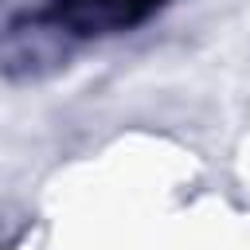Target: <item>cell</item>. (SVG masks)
Masks as SVG:
<instances>
[{
  "mask_svg": "<svg viewBox=\"0 0 250 250\" xmlns=\"http://www.w3.org/2000/svg\"><path fill=\"white\" fill-rule=\"evenodd\" d=\"M160 4L164 0H59L55 16L78 35H102V31L133 27Z\"/></svg>",
  "mask_w": 250,
  "mask_h": 250,
  "instance_id": "cell-1",
  "label": "cell"
}]
</instances>
